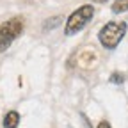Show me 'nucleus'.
<instances>
[{
  "instance_id": "0eeeda50",
  "label": "nucleus",
  "mask_w": 128,
  "mask_h": 128,
  "mask_svg": "<svg viewBox=\"0 0 128 128\" xmlns=\"http://www.w3.org/2000/svg\"><path fill=\"white\" fill-rule=\"evenodd\" d=\"M110 82H112V84H123V82H124V75L119 73V71L112 73V75H110Z\"/></svg>"
},
{
  "instance_id": "f03ea898",
  "label": "nucleus",
  "mask_w": 128,
  "mask_h": 128,
  "mask_svg": "<svg viewBox=\"0 0 128 128\" xmlns=\"http://www.w3.org/2000/svg\"><path fill=\"white\" fill-rule=\"evenodd\" d=\"M94 16V7L86 4V6H80L76 11H73L68 16V22L66 27H64V34L66 36H75L76 32H80Z\"/></svg>"
},
{
  "instance_id": "f257e3e1",
  "label": "nucleus",
  "mask_w": 128,
  "mask_h": 128,
  "mask_svg": "<svg viewBox=\"0 0 128 128\" xmlns=\"http://www.w3.org/2000/svg\"><path fill=\"white\" fill-rule=\"evenodd\" d=\"M126 28H128L126 22H108L102 27L100 34H98V39L107 50H114L121 43V39L124 38Z\"/></svg>"
},
{
  "instance_id": "1a4fd4ad",
  "label": "nucleus",
  "mask_w": 128,
  "mask_h": 128,
  "mask_svg": "<svg viewBox=\"0 0 128 128\" xmlns=\"http://www.w3.org/2000/svg\"><path fill=\"white\" fill-rule=\"evenodd\" d=\"M82 119H84V124H86V128H91V123H89V119H87L84 114H82Z\"/></svg>"
},
{
  "instance_id": "20e7f679",
  "label": "nucleus",
  "mask_w": 128,
  "mask_h": 128,
  "mask_svg": "<svg viewBox=\"0 0 128 128\" xmlns=\"http://www.w3.org/2000/svg\"><path fill=\"white\" fill-rule=\"evenodd\" d=\"M18 123H20V114L16 110H11V112L6 114V118H4V128H16Z\"/></svg>"
},
{
  "instance_id": "6e6552de",
  "label": "nucleus",
  "mask_w": 128,
  "mask_h": 128,
  "mask_svg": "<svg viewBox=\"0 0 128 128\" xmlns=\"http://www.w3.org/2000/svg\"><path fill=\"white\" fill-rule=\"evenodd\" d=\"M96 128H112V126H110V123H108V121H100V124L96 126Z\"/></svg>"
},
{
  "instance_id": "7ed1b4c3",
  "label": "nucleus",
  "mask_w": 128,
  "mask_h": 128,
  "mask_svg": "<svg viewBox=\"0 0 128 128\" xmlns=\"http://www.w3.org/2000/svg\"><path fill=\"white\" fill-rule=\"evenodd\" d=\"M22 32H23V20L20 16L4 22L0 25V52H6Z\"/></svg>"
},
{
  "instance_id": "9d476101",
  "label": "nucleus",
  "mask_w": 128,
  "mask_h": 128,
  "mask_svg": "<svg viewBox=\"0 0 128 128\" xmlns=\"http://www.w3.org/2000/svg\"><path fill=\"white\" fill-rule=\"evenodd\" d=\"M116 2H118V0H116Z\"/></svg>"
},
{
  "instance_id": "39448f33",
  "label": "nucleus",
  "mask_w": 128,
  "mask_h": 128,
  "mask_svg": "<svg viewBox=\"0 0 128 128\" xmlns=\"http://www.w3.org/2000/svg\"><path fill=\"white\" fill-rule=\"evenodd\" d=\"M60 22H62L60 16H54V18H48V20H46V23L43 25V28H44V30H52V28L59 27V23H60Z\"/></svg>"
},
{
  "instance_id": "423d86ee",
  "label": "nucleus",
  "mask_w": 128,
  "mask_h": 128,
  "mask_svg": "<svg viewBox=\"0 0 128 128\" xmlns=\"http://www.w3.org/2000/svg\"><path fill=\"white\" fill-rule=\"evenodd\" d=\"M124 11H128V0H118V2L112 6V12H116V14L124 12Z\"/></svg>"
}]
</instances>
